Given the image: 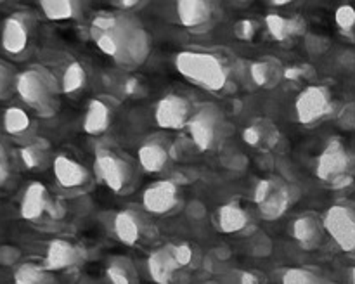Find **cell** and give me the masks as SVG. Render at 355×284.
I'll list each match as a JSON object with an SVG mask.
<instances>
[{"mask_svg":"<svg viewBox=\"0 0 355 284\" xmlns=\"http://www.w3.org/2000/svg\"><path fill=\"white\" fill-rule=\"evenodd\" d=\"M324 231L347 253H355V204H333L326 211Z\"/></svg>","mask_w":355,"mask_h":284,"instance_id":"obj_9","label":"cell"},{"mask_svg":"<svg viewBox=\"0 0 355 284\" xmlns=\"http://www.w3.org/2000/svg\"><path fill=\"white\" fill-rule=\"evenodd\" d=\"M16 85V78H14V73L9 66H6L3 62H0V97H3L6 94H9L10 87Z\"/></svg>","mask_w":355,"mask_h":284,"instance_id":"obj_35","label":"cell"},{"mask_svg":"<svg viewBox=\"0 0 355 284\" xmlns=\"http://www.w3.org/2000/svg\"><path fill=\"white\" fill-rule=\"evenodd\" d=\"M173 255H175V260L179 262L180 267H186L193 260V248L186 245V242H182V245L173 246Z\"/></svg>","mask_w":355,"mask_h":284,"instance_id":"obj_36","label":"cell"},{"mask_svg":"<svg viewBox=\"0 0 355 284\" xmlns=\"http://www.w3.org/2000/svg\"><path fill=\"white\" fill-rule=\"evenodd\" d=\"M250 75L252 80L259 87L263 89H270V87H276L281 82L284 75V69L281 68V64L272 59H266V61H257L250 66Z\"/></svg>","mask_w":355,"mask_h":284,"instance_id":"obj_24","label":"cell"},{"mask_svg":"<svg viewBox=\"0 0 355 284\" xmlns=\"http://www.w3.org/2000/svg\"><path fill=\"white\" fill-rule=\"evenodd\" d=\"M215 7L207 0H180L177 2V17L189 30H205L214 19Z\"/></svg>","mask_w":355,"mask_h":284,"instance_id":"obj_13","label":"cell"},{"mask_svg":"<svg viewBox=\"0 0 355 284\" xmlns=\"http://www.w3.org/2000/svg\"><path fill=\"white\" fill-rule=\"evenodd\" d=\"M283 284H321V279L307 269H288L283 276Z\"/></svg>","mask_w":355,"mask_h":284,"instance_id":"obj_30","label":"cell"},{"mask_svg":"<svg viewBox=\"0 0 355 284\" xmlns=\"http://www.w3.org/2000/svg\"><path fill=\"white\" fill-rule=\"evenodd\" d=\"M193 114V104L187 97L179 96V94H168L156 104L155 120L158 127L165 128V130H180V128L187 127Z\"/></svg>","mask_w":355,"mask_h":284,"instance_id":"obj_10","label":"cell"},{"mask_svg":"<svg viewBox=\"0 0 355 284\" xmlns=\"http://www.w3.org/2000/svg\"><path fill=\"white\" fill-rule=\"evenodd\" d=\"M139 165L148 173H159L170 161V149L159 139H149L137 151Z\"/></svg>","mask_w":355,"mask_h":284,"instance_id":"obj_17","label":"cell"},{"mask_svg":"<svg viewBox=\"0 0 355 284\" xmlns=\"http://www.w3.org/2000/svg\"><path fill=\"white\" fill-rule=\"evenodd\" d=\"M87 83L85 68L78 61L69 62L64 68L61 78V92L62 94H76L82 90Z\"/></svg>","mask_w":355,"mask_h":284,"instance_id":"obj_29","label":"cell"},{"mask_svg":"<svg viewBox=\"0 0 355 284\" xmlns=\"http://www.w3.org/2000/svg\"><path fill=\"white\" fill-rule=\"evenodd\" d=\"M142 3L137 2V0H132V2H114V7H118L123 12H128L130 9H135V7H141Z\"/></svg>","mask_w":355,"mask_h":284,"instance_id":"obj_42","label":"cell"},{"mask_svg":"<svg viewBox=\"0 0 355 284\" xmlns=\"http://www.w3.org/2000/svg\"><path fill=\"white\" fill-rule=\"evenodd\" d=\"M83 260V249L66 239H54L49 242L47 255H45V269L62 270L73 265H78Z\"/></svg>","mask_w":355,"mask_h":284,"instance_id":"obj_15","label":"cell"},{"mask_svg":"<svg viewBox=\"0 0 355 284\" xmlns=\"http://www.w3.org/2000/svg\"><path fill=\"white\" fill-rule=\"evenodd\" d=\"M250 245H252V255L255 256H267L272 251V242H270V239L263 232L257 234Z\"/></svg>","mask_w":355,"mask_h":284,"instance_id":"obj_33","label":"cell"},{"mask_svg":"<svg viewBox=\"0 0 355 284\" xmlns=\"http://www.w3.org/2000/svg\"><path fill=\"white\" fill-rule=\"evenodd\" d=\"M257 208L266 220H276L291 204V189L281 179H263L257 184L253 194Z\"/></svg>","mask_w":355,"mask_h":284,"instance_id":"obj_7","label":"cell"},{"mask_svg":"<svg viewBox=\"0 0 355 284\" xmlns=\"http://www.w3.org/2000/svg\"><path fill=\"white\" fill-rule=\"evenodd\" d=\"M90 35L101 52L127 68L141 66L151 52V37L130 12L101 14L92 21Z\"/></svg>","mask_w":355,"mask_h":284,"instance_id":"obj_1","label":"cell"},{"mask_svg":"<svg viewBox=\"0 0 355 284\" xmlns=\"http://www.w3.org/2000/svg\"><path fill=\"white\" fill-rule=\"evenodd\" d=\"M243 139L253 148H262V145H272L277 141V132L270 121L262 120L246 128L243 132Z\"/></svg>","mask_w":355,"mask_h":284,"instance_id":"obj_25","label":"cell"},{"mask_svg":"<svg viewBox=\"0 0 355 284\" xmlns=\"http://www.w3.org/2000/svg\"><path fill=\"white\" fill-rule=\"evenodd\" d=\"M335 21L340 30L345 31V33H350L355 28V9L352 6L338 7L335 12Z\"/></svg>","mask_w":355,"mask_h":284,"instance_id":"obj_31","label":"cell"},{"mask_svg":"<svg viewBox=\"0 0 355 284\" xmlns=\"http://www.w3.org/2000/svg\"><path fill=\"white\" fill-rule=\"evenodd\" d=\"M2 121H3V130H6L9 135H16V137L26 134L31 127V120L30 116H28V113L17 106L7 107L6 113H3Z\"/></svg>","mask_w":355,"mask_h":284,"instance_id":"obj_28","label":"cell"},{"mask_svg":"<svg viewBox=\"0 0 355 284\" xmlns=\"http://www.w3.org/2000/svg\"><path fill=\"white\" fill-rule=\"evenodd\" d=\"M250 225V213L238 203H227L218 210V227L225 234H239Z\"/></svg>","mask_w":355,"mask_h":284,"instance_id":"obj_21","label":"cell"},{"mask_svg":"<svg viewBox=\"0 0 355 284\" xmlns=\"http://www.w3.org/2000/svg\"><path fill=\"white\" fill-rule=\"evenodd\" d=\"M14 284H58L51 270L35 263H23L14 272Z\"/></svg>","mask_w":355,"mask_h":284,"instance_id":"obj_26","label":"cell"},{"mask_svg":"<svg viewBox=\"0 0 355 284\" xmlns=\"http://www.w3.org/2000/svg\"><path fill=\"white\" fill-rule=\"evenodd\" d=\"M21 217L24 220H38L44 217L47 211L54 213V204L49 197V190L44 184L33 182L26 187L23 197H21Z\"/></svg>","mask_w":355,"mask_h":284,"instance_id":"obj_14","label":"cell"},{"mask_svg":"<svg viewBox=\"0 0 355 284\" xmlns=\"http://www.w3.org/2000/svg\"><path fill=\"white\" fill-rule=\"evenodd\" d=\"M295 111L302 125L319 123L326 116L333 113V96L328 87L324 85H309L307 89L298 94L295 100Z\"/></svg>","mask_w":355,"mask_h":284,"instance_id":"obj_8","label":"cell"},{"mask_svg":"<svg viewBox=\"0 0 355 284\" xmlns=\"http://www.w3.org/2000/svg\"><path fill=\"white\" fill-rule=\"evenodd\" d=\"M44 154L45 152L38 145H28V148L21 149V158H23V163L28 168L40 166V163L44 161Z\"/></svg>","mask_w":355,"mask_h":284,"instance_id":"obj_32","label":"cell"},{"mask_svg":"<svg viewBox=\"0 0 355 284\" xmlns=\"http://www.w3.org/2000/svg\"><path fill=\"white\" fill-rule=\"evenodd\" d=\"M187 213H189V217H193L194 220H201V218L205 217V213H207V208H205V204L200 203V201H193V203L189 204V208H187Z\"/></svg>","mask_w":355,"mask_h":284,"instance_id":"obj_39","label":"cell"},{"mask_svg":"<svg viewBox=\"0 0 355 284\" xmlns=\"http://www.w3.org/2000/svg\"><path fill=\"white\" fill-rule=\"evenodd\" d=\"M191 139L200 151H208L217 145L224 130V118L218 107L207 104L194 111L193 118L187 123Z\"/></svg>","mask_w":355,"mask_h":284,"instance_id":"obj_5","label":"cell"},{"mask_svg":"<svg viewBox=\"0 0 355 284\" xmlns=\"http://www.w3.org/2000/svg\"><path fill=\"white\" fill-rule=\"evenodd\" d=\"M180 203V189L173 180H158L142 193V206L155 215H166Z\"/></svg>","mask_w":355,"mask_h":284,"instance_id":"obj_11","label":"cell"},{"mask_svg":"<svg viewBox=\"0 0 355 284\" xmlns=\"http://www.w3.org/2000/svg\"><path fill=\"white\" fill-rule=\"evenodd\" d=\"M255 31H257L255 23H252V21H248V19L239 21L234 28L236 37L241 38V40H252L253 35H255Z\"/></svg>","mask_w":355,"mask_h":284,"instance_id":"obj_37","label":"cell"},{"mask_svg":"<svg viewBox=\"0 0 355 284\" xmlns=\"http://www.w3.org/2000/svg\"><path fill=\"white\" fill-rule=\"evenodd\" d=\"M9 177V159H7L6 148H3L2 141H0V186L7 180Z\"/></svg>","mask_w":355,"mask_h":284,"instance_id":"obj_38","label":"cell"},{"mask_svg":"<svg viewBox=\"0 0 355 284\" xmlns=\"http://www.w3.org/2000/svg\"><path fill=\"white\" fill-rule=\"evenodd\" d=\"M148 269L151 274L153 281L158 284H170L177 270L180 269L179 262L173 255V246H166V248H159L149 256Z\"/></svg>","mask_w":355,"mask_h":284,"instance_id":"obj_18","label":"cell"},{"mask_svg":"<svg viewBox=\"0 0 355 284\" xmlns=\"http://www.w3.org/2000/svg\"><path fill=\"white\" fill-rule=\"evenodd\" d=\"M28 40H30V24H28L24 14L16 12L3 21L0 42L7 54H23L28 47Z\"/></svg>","mask_w":355,"mask_h":284,"instance_id":"obj_12","label":"cell"},{"mask_svg":"<svg viewBox=\"0 0 355 284\" xmlns=\"http://www.w3.org/2000/svg\"><path fill=\"white\" fill-rule=\"evenodd\" d=\"M111 116H113V109L110 103L103 97H96L87 106L85 116H83V130L89 135H101L110 128Z\"/></svg>","mask_w":355,"mask_h":284,"instance_id":"obj_20","label":"cell"},{"mask_svg":"<svg viewBox=\"0 0 355 284\" xmlns=\"http://www.w3.org/2000/svg\"><path fill=\"white\" fill-rule=\"evenodd\" d=\"M107 277L113 284H130V274H128L127 267L120 265V263H113L107 267Z\"/></svg>","mask_w":355,"mask_h":284,"instance_id":"obj_34","label":"cell"},{"mask_svg":"<svg viewBox=\"0 0 355 284\" xmlns=\"http://www.w3.org/2000/svg\"><path fill=\"white\" fill-rule=\"evenodd\" d=\"M293 238L300 242L304 249H314L321 245L322 234H324V224L314 215H304L293 222Z\"/></svg>","mask_w":355,"mask_h":284,"instance_id":"obj_19","label":"cell"},{"mask_svg":"<svg viewBox=\"0 0 355 284\" xmlns=\"http://www.w3.org/2000/svg\"><path fill=\"white\" fill-rule=\"evenodd\" d=\"M354 158L340 141H331L315 163V175L333 187L349 186L352 182Z\"/></svg>","mask_w":355,"mask_h":284,"instance_id":"obj_4","label":"cell"},{"mask_svg":"<svg viewBox=\"0 0 355 284\" xmlns=\"http://www.w3.org/2000/svg\"><path fill=\"white\" fill-rule=\"evenodd\" d=\"M175 68L186 80L208 92H222L229 83V69L218 55L203 51H182Z\"/></svg>","mask_w":355,"mask_h":284,"instance_id":"obj_2","label":"cell"},{"mask_svg":"<svg viewBox=\"0 0 355 284\" xmlns=\"http://www.w3.org/2000/svg\"><path fill=\"white\" fill-rule=\"evenodd\" d=\"M96 175L114 193H125L132 182V166L123 156L110 148H99L94 158Z\"/></svg>","mask_w":355,"mask_h":284,"instance_id":"obj_6","label":"cell"},{"mask_svg":"<svg viewBox=\"0 0 355 284\" xmlns=\"http://www.w3.org/2000/svg\"><path fill=\"white\" fill-rule=\"evenodd\" d=\"M40 9L47 19L66 21L78 14L80 3L73 0H42Z\"/></svg>","mask_w":355,"mask_h":284,"instance_id":"obj_27","label":"cell"},{"mask_svg":"<svg viewBox=\"0 0 355 284\" xmlns=\"http://www.w3.org/2000/svg\"><path fill=\"white\" fill-rule=\"evenodd\" d=\"M239 284H260V277L252 272H243L241 279H239Z\"/></svg>","mask_w":355,"mask_h":284,"instance_id":"obj_41","label":"cell"},{"mask_svg":"<svg viewBox=\"0 0 355 284\" xmlns=\"http://www.w3.org/2000/svg\"><path fill=\"white\" fill-rule=\"evenodd\" d=\"M352 279H354V284H355V269H354V274H352Z\"/></svg>","mask_w":355,"mask_h":284,"instance_id":"obj_43","label":"cell"},{"mask_svg":"<svg viewBox=\"0 0 355 284\" xmlns=\"http://www.w3.org/2000/svg\"><path fill=\"white\" fill-rule=\"evenodd\" d=\"M113 231H114V236H116L123 245L132 246L141 239L142 225H141V220H139V217L134 213V211L123 210V211H118L116 217H114Z\"/></svg>","mask_w":355,"mask_h":284,"instance_id":"obj_22","label":"cell"},{"mask_svg":"<svg viewBox=\"0 0 355 284\" xmlns=\"http://www.w3.org/2000/svg\"><path fill=\"white\" fill-rule=\"evenodd\" d=\"M16 90L21 99L33 107L42 116L55 113L59 83L49 69L42 66H31L16 76Z\"/></svg>","mask_w":355,"mask_h":284,"instance_id":"obj_3","label":"cell"},{"mask_svg":"<svg viewBox=\"0 0 355 284\" xmlns=\"http://www.w3.org/2000/svg\"><path fill=\"white\" fill-rule=\"evenodd\" d=\"M266 24L269 33L279 42L288 40L305 30V21H302L300 17H284L279 14H269L266 17Z\"/></svg>","mask_w":355,"mask_h":284,"instance_id":"obj_23","label":"cell"},{"mask_svg":"<svg viewBox=\"0 0 355 284\" xmlns=\"http://www.w3.org/2000/svg\"><path fill=\"white\" fill-rule=\"evenodd\" d=\"M52 168H54L55 180L64 189H78V187L85 186L90 180L89 170L76 159L69 158V156H55Z\"/></svg>","mask_w":355,"mask_h":284,"instance_id":"obj_16","label":"cell"},{"mask_svg":"<svg viewBox=\"0 0 355 284\" xmlns=\"http://www.w3.org/2000/svg\"><path fill=\"white\" fill-rule=\"evenodd\" d=\"M343 128H354L355 127V106H349L343 109L342 116H340Z\"/></svg>","mask_w":355,"mask_h":284,"instance_id":"obj_40","label":"cell"}]
</instances>
